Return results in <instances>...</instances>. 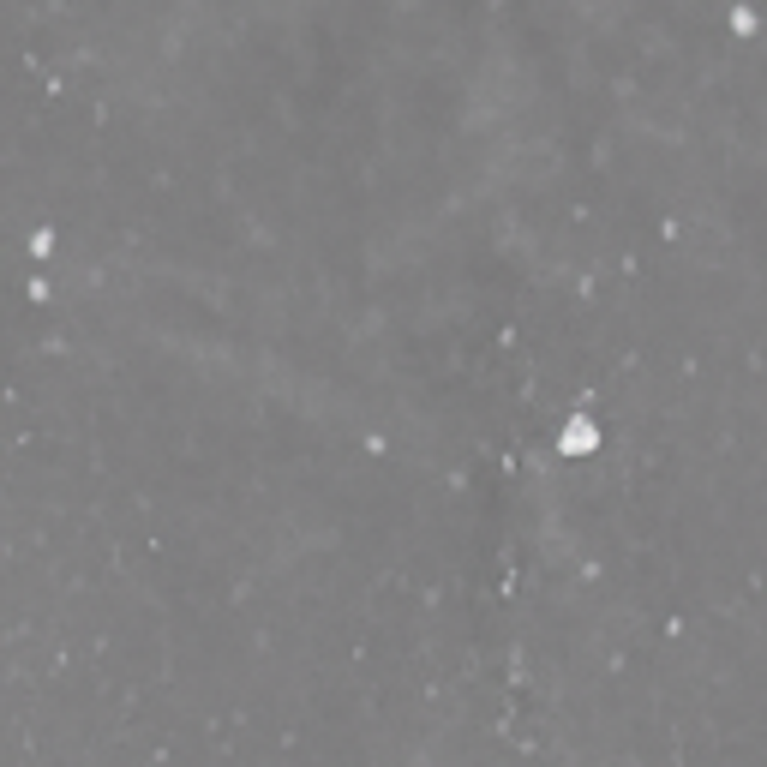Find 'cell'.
<instances>
[{"label":"cell","mask_w":767,"mask_h":767,"mask_svg":"<svg viewBox=\"0 0 767 767\" xmlns=\"http://www.w3.org/2000/svg\"><path fill=\"white\" fill-rule=\"evenodd\" d=\"M594 444H600V426H594V420H570V426H564V450H570V456H588Z\"/></svg>","instance_id":"cell-1"}]
</instances>
